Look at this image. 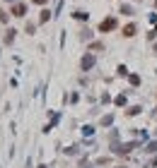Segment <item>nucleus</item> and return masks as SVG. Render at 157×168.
Returning <instances> with one entry per match:
<instances>
[{
    "label": "nucleus",
    "mask_w": 157,
    "mask_h": 168,
    "mask_svg": "<svg viewBox=\"0 0 157 168\" xmlns=\"http://www.w3.org/2000/svg\"><path fill=\"white\" fill-rule=\"evenodd\" d=\"M114 27H116V19H114V17H109V19H104L102 24H99V31H111Z\"/></svg>",
    "instance_id": "obj_1"
},
{
    "label": "nucleus",
    "mask_w": 157,
    "mask_h": 168,
    "mask_svg": "<svg viewBox=\"0 0 157 168\" xmlns=\"http://www.w3.org/2000/svg\"><path fill=\"white\" fill-rule=\"evenodd\" d=\"M24 12H27V5H24V2H17V5L12 7V15H15V17H22Z\"/></svg>",
    "instance_id": "obj_2"
},
{
    "label": "nucleus",
    "mask_w": 157,
    "mask_h": 168,
    "mask_svg": "<svg viewBox=\"0 0 157 168\" xmlns=\"http://www.w3.org/2000/svg\"><path fill=\"white\" fill-rule=\"evenodd\" d=\"M135 29H138L135 24H126V27H123V36H128V39H130V36H135Z\"/></svg>",
    "instance_id": "obj_3"
},
{
    "label": "nucleus",
    "mask_w": 157,
    "mask_h": 168,
    "mask_svg": "<svg viewBox=\"0 0 157 168\" xmlns=\"http://www.w3.org/2000/svg\"><path fill=\"white\" fill-rule=\"evenodd\" d=\"M92 65H94V58H92V55H85V58H82V70H90Z\"/></svg>",
    "instance_id": "obj_4"
},
{
    "label": "nucleus",
    "mask_w": 157,
    "mask_h": 168,
    "mask_svg": "<svg viewBox=\"0 0 157 168\" xmlns=\"http://www.w3.org/2000/svg\"><path fill=\"white\" fill-rule=\"evenodd\" d=\"M73 17H75V19H87V17H90V15H87V12H75Z\"/></svg>",
    "instance_id": "obj_5"
},
{
    "label": "nucleus",
    "mask_w": 157,
    "mask_h": 168,
    "mask_svg": "<svg viewBox=\"0 0 157 168\" xmlns=\"http://www.w3.org/2000/svg\"><path fill=\"white\" fill-rule=\"evenodd\" d=\"M48 17H51V12H48V10H44V12H41V22H48Z\"/></svg>",
    "instance_id": "obj_6"
},
{
    "label": "nucleus",
    "mask_w": 157,
    "mask_h": 168,
    "mask_svg": "<svg viewBox=\"0 0 157 168\" xmlns=\"http://www.w3.org/2000/svg\"><path fill=\"white\" fill-rule=\"evenodd\" d=\"M90 48H92V51H102V48H104V43H92Z\"/></svg>",
    "instance_id": "obj_7"
},
{
    "label": "nucleus",
    "mask_w": 157,
    "mask_h": 168,
    "mask_svg": "<svg viewBox=\"0 0 157 168\" xmlns=\"http://www.w3.org/2000/svg\"><path fill=\"white\" fill-rule=\"evenodd\" d=\"M138 113H140V108H138V106H133V108L128 111V115H138Z\"/></svg>",
    "instance_id": "obj_8"
},
{
    "label": "nucleus",
    "mask_w": 157,
    "mask_h": 168,
    "mask_svg": "<svg viewBox=\"0 0 157 168\" xmlns=\"http://www.w3.org/2000/svg\"><path fill=\"white\" fill-rule=\"evenodd\" d=\"M34 2H37V5H44V2H48V0H34Z\"/></svg>",
    "instance_id": "obj_9"
},
{
    "label": "nucleus",
    "mask_w": 157,
    "mask_h": 168,
    "mask_svg": "<svg viewBox=\"0 0 157 168\" xmlns=\"http://www.w3.org/2000/svg\"><path fill=\"white\" fill-rule=\"evenodd\" d=\"M155 53H157V43H155Z\"/></svg>",
    "instance_id": "obj_10"
}]
</instances>
